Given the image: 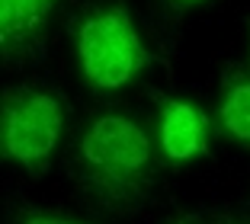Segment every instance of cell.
Wrapping results in <instances>:
<instances>
[{
    "instance_id": "obj_1",
    "label": "cell",
    "mask_w": 250,
    "mask_h": 224,
    "mask_svg": "<svg viewBox=\"0 0 250 224\" xmlns=\"http://www.w3.org/2000/svg\"><path fill=\"white\" fill-rule=\"evenodd\" d=\"M77 180L106 208L138 205L151 186V141L138 122L100 116L77 144Z\"/></svg>"
},
{
    "instance_id": "obj_2",
    "label": "cell",
    "mask_w": 250,
    "mask_h": 224,
    "mask_svg": "<svg viewBox=\"0 0 250 224\" xmlns=\"http://www.w3.org/2000/svg\"><path fill=\"white\" fill-rule=\"evenodd\" d=\"M74 39H77L81 71L96 90L125 87L154 61V55L141 42L132 13L122 3L83 16L81 26L74 29Z\"/></svg>"
},
{
    "instance_id": "obj_3",
    "label": "cell",
    "mask_w": 250,
    "mask_h": 224,
    "mask_svg": "<svg viewBox=\"0 0 250 224\" xmlns=\"http://www.w3.org/2000/svg\"><path fill=\"white\" fill-rule=\"evenodd\" d=\"M61 128H64V106L58 96L32 87L3 90V112H0L3 157L26 166L32 176H42L55 157Z\"/></svg>"
},
{
    "instance_id": "obj_4",
    "label": "cell",
    "mask_w": 250,
    "mask_h": 224,
    "mask_svg": "<svg viewBox=\"0 0 250 224\" xmlns=\"http://www.w3.org/2000/svg\"><path fill=\"white\" fill-rule=\"evenodd\" d=\"M61 0H0V51L7 64L39 58Z\"/></svg>"
},
{
    "instance_id": "obj_5",
    "label": "cell",
    "mask_w": 250,
    "mask_h": 224,
    "mask_svg": "<svg viewBox=\"0 0 250 224\" xmlns=\"http://www.w3.org/2000/svg\"><path fill=\"white\" fill-rule=\"evenodd\" d=\"M161 151L170 163H186L208 154V116L196 102H161Z\"/></svg>"
},
{
    "instance_id": "obj_6",
    "label": "cell",
    "mask_w": 250,
    "mask_h": 224,
    "mask_svg": "<svg viewBox=\"0 0 250 224\" xmlns=\"http://www.w3.org/2000/svg\"><path fill=\"white\" fill-rule=\"evenodd\" d=\"M218 122L228 138L250 147V71H244V67H228L225 71Z\"/></svg>"
},
{
    "instance_id": "obj_7",
    "label": "cell",
    "mask_w": 250,
    "mask_h": 224,
    "mask_svg": "<svg viewBox=\"0 0 250 224\" xmlns=\"http://www.w3.org/2000/svg\"><path fill=\"white\" fill-rule=\"evenodd\" d=\"M20 224H83V221H71V218H55V215H26Z\"/></svg>"
},
{
    "instance_id": "obj_8",
    "label": "cell",
    "mask_w": 250,
    "mask_h": 224,
    "mask_svg": "<svg viewBox=\"0 0 250 224\" xmlns=\"http://www.w3.org/2000/svg\"><path fill=\"white\" fill-rule=\"evenodd\" d=\"M215 224H250V221H247V218H234V215H218Z\"/></svg>"
},
{
    "instance_id": "obj_9",
    "label": "cell",
    "mask_w": 250,
    "mask_h": 224,
    "mask_svg": "<svg viewBox=\"0 0 250 224\" xmlns=\"http://www.w3.org/2000/svg\"><path fill=\"white\" fill-rule=\"evenodd\" d=\"M173 7H192V3H199V0H170Z\"/></svg>"
},
{
    "instance_id": "obj_10",
    "label": "cell",
    "mask_w": 250,
    "mask_h": 224,
    "mask_svg": "<svg viewBox=\"0 0 250 224\" xmlns=\"http://www.w3.org/2000/svg\"><path fill=\"white\" fill-rule=\"evenodd\" d=\"M173 224H192V221H186V218H180V221H173Z\"/></svg>"
},
{
    "instance_id": "obj_11",
    "label": "cell",
    "mask_w": 250,
    "mask_h": 224,
    "mask_svg": "<svg viewBox=\"0 0 250 224\" xmlns=\"http://www.w3.org/2000/svg\"><path fill=\"white\" fill-rule=\"evenodd\" d=\"M247 26H250V20H247Z\"/></svg>"
}]
</instances>
